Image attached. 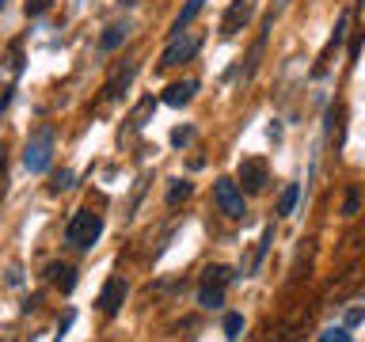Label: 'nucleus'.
I'll list each match as a JSON object with an SVG mask.
<instances>
[{
    "instance_id": "nucleus-10",
    "label": "nucleus",
    "mask_w": 365,
    "mask_h": 342,
    "mask_svg": "<svg viewBox=\"0 0 365 342\" xmlns=\"http://www.w3.org/2000/svg\"><path fill=\"white\" fill-rule=\"evenodd\" d=\"M125 34H130V27H125V23H110V27H107V34L99 38V50H103V53L118 50V46L125 42Z\"/></svg>"
},
{
    "instance_id": "nucleus-3",
    "label": "nucleus",
    "mask_w": 365,
    "mask_h": 342,
    "mask_svg": "<svg viewBox=\"0 0 365 342\" xmlns=\"http://www.w3.org/2000/svg\"><path fill=\"white\" fill-rule=\"evenodd\" d=\"M213 202H217V209H221L225 217H232V221H240V217L247 213V205H244V190L236 187V179H217V187H213Z\"/></svg>"
},
{
    "instance_id": "nucleus-19",
    "label": "nucleus",
    "mask_w": 365,
    "mask_h": 342,
    "mask_svg": "<svg viewBox=\"0 0 365 342\" xmlns=\"http://www.w3.org/2000/svg\"><path fill=\"white\" fill-rule=\"evenodd\" d=\"M270 239H274V228L267 224V232H262V244H259V251H255V266L262 262V255H267V247H270Z\"/></svg>"
},
{
    "instance_id": "nucleus-23",
    "label": "nucleus",
    "mask_w": 365,
    "mask_h": 342,
    "mask_svg": "<svg viewBox=\"0 0 365 342\" xmlns=\"http://www.w3.org/2000/svg\"><path fill=\"white\" fill-rule=\"evenodd\" d=\"M171 141H175V145H182V141H190V130H175V133H171Z\"/></svg>"
},
{
    "instance_id": "nucleus-17",
    "label": "nucleus",
    "mask_w": 365,
    "mask_h": 342,
    "mask_svg": "<svg viewBox=\"0 0 365 342\" xmlns=\"http://www.w3.org/2000/svg\"><path fill=\"white\" fill-rule=\"evenodd\" d=\"M319 342H354L346 327H327L324 335H319Z\"/></svg>"
},
{
    "instance_id": "nucleus-21",
    "label": "nucleus",
    "mask_w": 365,
    "mask_h": 342,
    "mask_svg": "<svg viewBox=\"0 0 365 342\" xmlns=\"http://www.w3.org/2000/svg\"><path fill=\"white\" fill-rule=\"evenodd\" d=\"M68 182H73V175H68V171H61V175H53V182H50V187H53V190H65Z\"/></svg>"
},
{
    "instance_id": "nucleus-13",
    "label": "nucleus",
    "mask_w": 365,
    "mask_h": 342,
    "mask_svg": "<svg viewBox=\"0 0 365 342\" xmlns=\"http://www.w3.org/2000/svg\"><path fill=\"white\" fill-rule=\"evenodd\" d=\"M297 198H301V187H297V182H289V187L282 190V202H278V217H289V213H293V205H297Z\"/></svg>"
},
{
    "instance_id": "nucleus-2",
    "label": "nucleus",
    "mask_w": 365,
    "mask_h": 342,
    "mask_svg": "<svg viewBox=\"0 0 365 342\" xmlns=\"http://www.w3.org/2000/svg\"><path fill=\"white\" fill-rule=\"evenodd\" d=\"M50 160H53V130H50V125H42V130L27 141L23 164H27V171H34V175H38V171L50 167Z\"/></svg>"
},
{
    "instance_id": "nucleus-12",
    "label": "nucleus",
    "mask_w": 365,
    "mask_h": 342,
    "mask_svg": "<svg viewBox=\"0 0 365 342\" xmlns=\"http://www.w3.org/2000/svg\"><path fill=\"white\" fill-rule=\"evenodd\" d=\"M198 304L202 308H221L225 304V289H217V285H202V289H198Z\"/></svg>"
},
{
    "instance_id": "nucleus-8",
    "label": "nucleus",
    "mask_w": 365,
    "mask_h": 342,
    "mask_svg": "<svg viewBox=\"0 0 365 342\" xmlns=\"http://www.w3.org/2000/svg\"><path fill=\"white\" fill-rule=\"evenodd\" d=\"M194 91H198V80H179V84H171L164 91V103L168 107H182V103L194 99Z\"/></svg>"
},
{
    "instance_id": "nucleus-5",
    "label": "nucleus",
    "mask_w": 365,
    "mask_h": 342,
    "mask_svg": "<svg viewBox=\"0 0 365 342\" xmlns=\"http://www.w3.org/2000/svg\"><path fill=\"white\" fill-rule=\"evenodd\" d=\"M251 16H255V0H232L221 19V34L225 38H232V34H240L251 23Z\"/></svg>"
},
{
    "instance_id": "nucleus-11",
    "label": "nucleus",
    "mask_w": 365,
    "mask_h": 342,
    "mask_svg": "<svg viewBox=\"0 0 365 342\" xmlns=\"http://www.w3.org/2000/svg\"><path fill=\"white\" fill-rule=\"evenodd\" d=\"M228 281H232V270L221 266V262H213V266L202 270V285H217V289H225Z\"/></svg>"
},
{
    "instance_id": "nucleus-14",
    "label": "nucleus",
    "mask_w": 365,
    "mask_h": 342,
    "mask_svg": "<svg viewBox=\"0 0 365 342\" xmlns=\"http://www.w3.org/2000/svg\"><path fill=\"white\" fill-rule=\"evenodd\" d=\"M202 4H205V0H187V8H182V11H179V19H175V34H179L182 27H187V23H190L194 16H198Z\"/></svg>"
},
{
    "instance_id": "nucleus-15",
    "label": "nucleus",
    "mask_w": 365,
    "mask_h": 342,
    "mask_svg": "<svg viewBox=\"0 0 365 342\" xmlns=\"http://www.w3.org/2000/svg\"><path fill=\"white\" fill-rule=\"evenodd\" d=\"M190 194V182L187 179H179V182H171V190H168V205H179L182 198Z\"/></svg>"
},
{
    "instance_id": "nucleus-7",
    "label": "nucleus",
    "mask_w": 365,
    "mask_h": 342,
    "mask_svg": "<svg viewBox=\"0 0 365 342\" xmlns=\"http://www.w3.org/2000/svg\"><path fill=\"white\" fill-rule=\"evenodd\" d=\"M122 301H125V281H122V278H110V281L99 289V312H103V316H114V312L122 308Z\"/></svg>"
},
{
    "instance_id": "nucleus-4",
    "label": "nucleus",
    "mask_w": 365,
    "mask_h": 342,
    "mask_svg": "<svg viewBox=\"0 0 365 342\" xmlns=\"http://www.w3.org/2000/svg\"><path fill=\"white\" fill-rule=\"evenodd\" d=\"M198 53V34H175V38L168 42V50L164 57H160V68H171V65H182V61H190V57Z\"/></svg>"
},
{
    "instance_id": "nucleus-22",
    "label": "nucleus",
    "mask_w": 365,
    "mask_h": 342,
    "mask_svg": "<svg viewBox=\"0 0 365 342\" xmlns=\"http://www.w3.org/2000/svg\"><path fill=\"white\" fill-rule=\"evenodd\" d=\"M68 323H73V316H65V319H61V327H57V338H53V342H61V338H65V331H68Z\"/></svg>"
},
{
    "instance_id": "nucleus-16",
    "label": "nucleus",
    "mask_w": 365,
    "mask_h": 342,
    "mask_svg": "<svg viewBox=\"0 0 365 342\" xmlns=\"http://www.w3.org/2000/svg\"><path fill=\"white\" fill-rule=\"evenodd\" d=\"M240 331H244V316H240V312H228V316H225V335L236 338Z\"/></svg>"
},
{
    "instance_id": "nucleus-20",
    "label": "nucleus",
    "mask_w": 365,
    "mask_h": 342,
    "mask_svg": "<svg viewBox=\"0 0 365 342\" xmlns=\"http://www.w3.org/2000/svg\"><path fill=\"white\" fill-rule=\"evenodd\" d=\"M46 8H50V0H31V4H27V16H42Z\"/></svg>"
},
{
    "instance_id": "nucleus-18",
    "label": "nucleus",
    "mask_w": 365,
    "mask_h": 342,
    "mask_svg": "<svg viewBox=\"0 0 365 342\" xmlns=\"http://www.w3.org/2000/svg\"><path fill=\"white\" fill-rule=\"evenodd\" d=\"M358 198H361L358 187H350V190H346V202H342V217H354V213H358Z\"/></svg>"
},
{
    "instance_id": "nucleus-1",
    "label": "nucleus",
    "mask_w": 365,
    "mask_h": 342,
    "mask_svg": "<svg viewBox=\"0 0 365 342\" xmlns=\"http://www.w3.org/2000/svg\"><path fill=\"white\" fill-rule=\"evenodd\" d=\"M103 236V217L91 213V209H76L73 221L65 224V244H73L80 251L96 247V239Z\"/></svg>"
},
{
    "instance_id": "nucleus-9",
    "label": "nucleus",
    "mask_w": 365,
    "mask_h": 342,
    "mask_svg": "<svg viewBox=\"0 0 365 342\" xmlns=\"http://www.w3.org/2000/svg\"><path fill=\"white\" fill-rule=\"evenodd\" d=\"M50 278H53V285H57L61 293H73V289H76V270L68 266V262H53V266H50Z\"/></svg>"
},
{
    "instance_id": "nucleus-24",
    "label": "nucleus",
    "mask_w": 365,
    "mask_h": 342,
    "mask_svg": "<svg viewBox=\"0 0 365 342\" xmlns=\"http://www.w3.org/2000/svg\"><path fill=\"white\" fill-rule=\"evenodd\" d=\"M125 4H130V0H125Z\"/></svg>"
},
{
    "instance_id": "nucleus-6",
    "label": "nucleus",
    "mask_w": 365,
    "mask_h": 342,
    "mask_svg": "<svg viewBox=\"0 0 365 342\" xmlns=\"http://www.w3.org/2000/svg\"><path fill=\"white\" fill-rule=\"evenodd\" d=\"M267 182H270V171L262 160H244V164H240V182H236L240 190L259 194V190H267Z\"/></svg>"
}]
</instances>
